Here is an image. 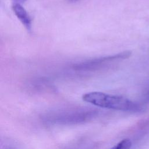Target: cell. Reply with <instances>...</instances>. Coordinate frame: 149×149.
Wrapping results in <instances>:
<instances>
[{"label": "cell", "instance_id": "6da1fadb", "mask_svg": "<svg viewBox=\"0 0 149 149\" xmlns=\"http://www.w3.org/2000/svg\"><path fill=\"white\" fill-rule=\"evenodd\" d=\"M84 101L101 108L122 111L137 112L141 107L122 96L109 94L100 91H93L83 95Z\"/></svg>", "mask_w": 149, "mask_h": 149}, {"label": "cell", "instance_id": "7a4b0ae2", "mask_svg": "<svg viewBox=\"0 0 149 149\" xmlns=\"http://www.w3.org/2000/svg\"><path fill=\"white\" fill-rule=\"evenodd\" d=\"M131 55V52L129 51H125L122 53L118 54L115 55L108 56L106 58H102L99 59H96L88 62L81 63L80 64L77 65L75 68L77 70H88L90 69L94 68L95 67H98L103 63H105L108 62H111L112 61L124 59L129 58Z\"/></svg>", "mask_w": 149, "mask_h": 149}, {"label": "cell", "instance_id": "3957f363", "mask_svg": "<svg viewBox=\"0 0 149 149\" xmlns=\"http://www.w3.org/2000/svg\"><path fill=\"white\" fill-rule=\"evenodd\" d=\"M12 8L18 19L27 31H30L31 30V20L26 9L20 4H13Z\"/></svg>", "mask_w": 149, "mask_h": 149}, {"label": "cell", "instance_id": "277c9868", "mask_svg": "<svg viewBox=\"0 0 149 149\" xmlns=\"http://www.w3.org/2000/svg\"><path fill=\"white\" fill-rule=\"evenodd\" d=\"M132 145V143L130 139H125L122 140L111 149H130Z\"/></svg>", "mask_w": 149, "mask_h": 149}, {"label": "cell", "instance_id": "5b68a950", "mask_svg": "<svg viewBox=\"0 0 149 149\" xmlns=\"http://www.w3.org/2000/svg\"><path fill=\"white\" fill-rule=\"evenodd\" d=\"M13 4H20L22 5L24 3L26 0H12Z\"/></svg>", "mask_w": 149, "mask_h": 149}]
</instances>
